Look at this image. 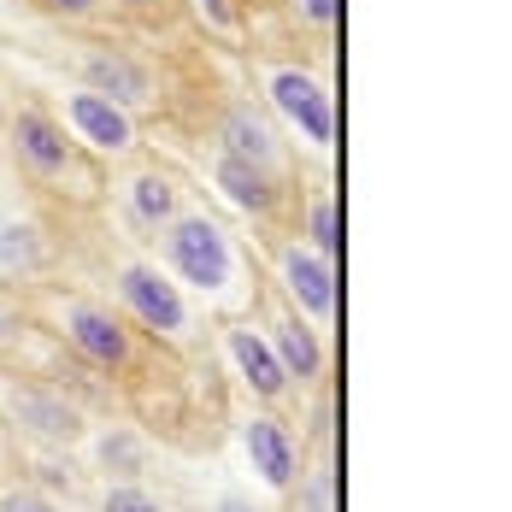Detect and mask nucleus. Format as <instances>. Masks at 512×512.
Instances as JSON below:
<instances>
[{
	"label": "nucleus",
	"instance_id": "f3484780",
	"mask_svg": "<svg viewBox=\"0 0 512 512\" xmlns=\"http://www.w3.org/2000/svg\"><path fill=\"white\" fill-rule=\"evenodd\" d=\"M295 236H301L307 248H318L324 259L342 254V230H336V195H330V183H318L307 201L295 206Z\"/></svg>",
	"mask_w": 512,
	"mask_h": 512
},
{
	"label": "nucleus",
	"instance_id": "5701e85b",
	"mask_svg": "<svg viewBox=\"0 0 512 512\" xmlns=\"http://www.w3.org/2000/svg\"><path fill=\"white\" fill-rule=\"evenodd\" d=\"M336 12H342L336 0H289V18H295L301 30H312L324 48H330V36H336Z\"/></svg>",
	"mask_w": 512,
	"mask_h": 512
},
{
	"label": "nucleus",
	"instance_id": "0eeeda50",
	"mask_svg": "<svg viewBox=\"0 0 512 512\" xmlns=\"http://www.w3.org/2000/svg\"><path fill=\"white\" fill-rule=\"evenodd\" d=\"M106 195L118 206V218L148 242L159 224H171L183 206L195 201V189H189V177L177 171V165H165V159H124V165H112V177H106Z\"/></svg>",
	"mask_w": 512,
	"mask_h": 512
},
{
	"label": "nucleus",
	"instance_id": "dca6fc26",
	"mask_svg": "<svg viewBox=\"0 0 512 512\" xmlns=\"http://www.w3.org/2000/svg\"><path fill=\"white\" fill-rule=\"evenodd\" d=\"M59 242L36 206H0V283H36L48 277Z\"/></svg>",
	"mask_w": 512,
	"mask_h": 512
},
{
	"label": "nucleus",
	"instance_id": "f03ea898",
	"mask_svg": "<svg viewBox=\"0 0 512 512\" xmlns=\"http://www.w3.org/2000/svg\"><path fill=\"white\" fill-rule=\"evenodd\" d=\"M0 142H6L12 171L36 195H53V201H65V206H95L106 195V165L89 159L71 142V130L59 124V112L48 101H36V95L6 101V112H0Z\"/></svg>",
	"mask_w": 512,
	"mask_h": 512
},
{
	"label": "nucleus",
	"instance_id": "6ab92c4d",
	"mask_svg": "<svg viewBox=\"0 0 512 512\" xmlns=\"http://www.w3.org/2000/svg\"><path fill=\"white\" fill-rule=\"evenodd\" d=\"M289 501H295V512H336V471H330V454L318 465H301Z\"/></svg>",
	"mask_w": 512,
	"mask_h": 512
},
{
	"label": "nucleus",
	"instance_id": "6e6552de",
	"mask_svg": "<svg viewBox=\"0 0 512 512\" xmlns=\"http://www.w3.org/2000/svg\"><path fill=\"white\" fill-rule=\"evenodd\" d=\"M265 271H271V295L283 307H295L324 336L336 330V259H324L289 230V236L265 242Z\"/></svg>",
	"mask_w": 512,
	"mask_h": 512
},
{
	"label": "nucleus",
	"instance_id": "20e7f679",
	"mask_svg": "<svg viewBox=\"0 0 512 512\" xmlns=\"http://www.w3.org/2000/svg\"><path fill=\"white\" fill-rule=\"evenodd\" d=\"M42 318L48 330L95 371H112V377H130L142 371V336L130 330V318L112 307V301H95V295H77V289H42Z\"/></svg>",
	"mask_w": 512,
	"mask_h": 512
},
{
	"label": "nucleus",
	"instance_id": "ddd939ff",
	"mask_svg": "<svg viewBox=\"0 0 512 512\" xmlns=\"http://www.w3.org/2000/svg\"><path fill=\"white\" fill-rule=\"evenodd\" d=\"M206 183H212V195L224 206H236L242 218H254V224H277L283 212H289V183L283 177H271V171H259V165H248V159L224 154V148H212L206 154Z\"/></svg>",
	"mask_w": 512,
	"mask_h": 512
},
{
	"label": "nucleus",
	"instance_id": "a211bd4d",
	"mask_svg": "<svg viewBox=\"0 0 512 512\" xmlns=\"http://www.w3.org/2000/svg\"><path fill=\"white\" fill-rule=\"evenodd\" d=\"M95 465L106 471V483H130V477H142V465H148V442L130 430V424H112L95 436Z\"/></svg>",
	"mask_w": 512,
	"mask_h": 512
},
{
	"label": "nucleus",
	"instance_id": "4468645a",
	"mask_svg": "<svg viewBox=\"0 0 512 512\" xmlns=\"http://www.w3.org/2000/svg\"><path fill=\"white\" fill-rule=\"evenodd\" d=\"M218 330H224V359L236 365L242 389L254 395L259 407H283L295 389H289V371H283V359H277V348H271V336H265L259 312L230 318V324H218Z\"/></svg>",
	"mask_w": 512,
	"mask_h": 512
},
{
	"label": "nucleus",
	"instance_id": "2eb2a0df",
	"mask_svg": "<svg viewBox=\"0 0 512 512\" xmlns=\"http://www.w3.org/2000/svg\"><path fill=\"white\" fill-rule=\"evenodd\" d=\"M242 454H248L259 483L289 501V489H295V477H301V465H307V442L289 430V418H277L271 407L248 412V418H242Z\"/></svg>",
	"mask_w": 512,
	"mask_h": 512
},
{
	"label": "nucleus",
	"instance_id": "39448f33",
	"mask_svg": "<svg viewBox=\"0 0 512 512\" xmlns=\"http://www.w3.org/2000/svg\"><path fill=\"white\" fill-rule=\"evenodd\" d=\"M259 95L265 112L277 118L283 136H295V148L312 159H330L336 148V101L324 71H312L307 59H259Z\"/></svg>",
	"mask_w": 512,
	"mask_h": 512
},
{
	"label": "nucleus",
	"instance_id": "f8f14e48",
	"mask_svg": "<svg viewBox=\"0 0 512 512\" xmlns=\"http://www.w3.org/2000/svg\"><path fill=\"white\" fill-rule=\"evenodd\" d=\"M259 324H265V336H271V348L283 359V371H289V389L295 395H307V389H324V371H330V342H324V330L307 324L295 307H283L271 289L259 295Z\"/></svg>",
	"mask_w": 512,
	"mask_h": 512
},
{
	"label": "nucleus",
	"instance_id": "9b49d317",
	"mask_svg": "<svg viewBox=\"0 0 512 512\" xmlns=\"http://www.w3.org/2000/svg\"><path fill=\"white\" fill-rule=\"evenodd\" d=\"M212 148H224V154L248 159L259 171H271V177H283V183H295V154H289V136L277 130V118L265 112L259 101H230L218 112V124H212Z\"/></svg>",
	"mask_w": 512,
	"mask_h": 512
},
{
	"label": "nucleus",
	"instance_id": "393cba45",
	"mask_svg": "<svg viewBox=\"0 0 512 512\" xmlns=\"http://www.w3.org/2000/svg\"><path fill=\"white\" fill-rule=\"evenodd\" d=\"M0 512H59V507H53L36 483H18L12 477V483H0Z\"/></svg>",
	"mask_w": 512,
	"mask_h": 512
},
{
	"label": "nucleus",
	"instance_id": "b1692460",
	"mask_svg": "<svg viewBox=\"0 0 512 512\" xmlns=\"http://www.w3.org/2000/svg\"><path fill=\"white\" fill-rule=\"evenodd\" d=\"M30 6L59 18V24H101V18H112L106 0H30Z\"/></svg>",
	"mask_w": 512,
	"mask_h": 512
},
{
	"label": "nucleus",
	"instance_id": "9d476101",
	"mask_svg": "<svg viewBox=\"0 0 512 512\" xmlns=\"http://www.w3.org/2000/svg\"><path fill=\"white\" fill-rule=\"evenodd\" d=\"M0 412L12 430H24L42 448H83L89 442L83 407L53 383H0Z\"/></svg>",
	"mask_w": 512,
	"mask_h": 512
},
{
	"label": "nucleus",
	"instance_id": "7ed1b4c3",
	"mask_svg": "<svg viewBox=\"0 0 512 512\" xmlns=\"http://www.w3.org/2000/svg\"><path fill=\"white\" fill-rule=\"evenodd\" d=\"M112 301L130 318V330L159 354H206V312L183 295V283L154 254H112L106 259Z\"/></svg>",
	"mask_w": 512,
	"mask_h": 512
},
{
	"label": "nucleus",
	"instance_id": "4be33fe9",
	"mask_svg": "<svg viewBox=\"0 0 512 512\" xmlns=\"http://www.w3.org/2000/svg\"><path fill=\"white\" fill-rule=\"evenodd\" d=\"M106 12L112 18H136V24H177V12H183V0H106Z\"/></svg>",
	"mask_w": 512,
	"mask_h": 512
},
{
	"label": "nucleus",
	"instance_id": "f257e3e1",
	"mask_svg": "<svg viewBox=\"0 0 512 512\" xmlns=\"http://www.w3.org/2000/svg\"><path fill=\"white\" fill-rule=\"evenodd\" d=\"M148 254L183 283V295H189L212 324H230V318L259 312L265 277H259V265L248 259L242 236H236L206 201H189L171 224H159L154 236H148Z\"/></svg>",
	"mask_w": 512,
	"mask_h": 512
},
{
	"label": "nucleus",
	"instance_id": "a878e982",
	"mask_svg": "<svg viewBox=\"0 0 512 512\" xmlns=\"http://www.w3.org/2000/svg\"><path fill=\"white\" fill-rule=\"evenodd\" d=\"M212 512H271V507H254L248 495H236V489H224V495L212 501Z\"/></svg>",
	"mask_w": 512,
	"mask_h": 512
},
{
	"label": "nucleus",
	"instance_id": "412c9836",
	"mask_svg": "<svg viewBox=\"0 0 512 512\" xmlns=\"http://www.w3.org/2000/svg\"><path fill=\"white\" fill-rule=\"evenodd\" d=\"M189 6H195V18H201L206 36H224V42H236L242 24H248V12H242L236 0H189Z\"/></svg>",
	"mask_w": 512,
	"mask_h": 512
},
{
	"label": "nucleus",
	"instance_id": "423d86ee",
	"mask_svg": "<svg viewBox=\"0 0 512 512\" xmlns=\"http://www.w3.org/2000/svg\"><path fill=\"white\" fill-rule=\"evenodd\" d=\"M65 65H71V83L95 89L106 101L130 106L136 118H154L165 112V77L154 71V59H142L124 42H71L65 48Z\"/></svg>",
	"mask_w": 512,
	"mask_h": 512
},
{
	"label": "nucleus",
	"instance_id": "1a4fd4ad",
	"mask_svg": "<svg viewBox=\"0 0 512 512\" xmlns=\"http://www.w3.org/2000/svg\"><path fill=\"white\" fill-rule=\"evenodd\" d=\"M53 112H59V124L71 130V142L89 159H101V165H124V159L142 154V118H136L130 106L83 89V83H65V89L53 95Z\"/></svg>",
	"mask_w": 512,
	"mask_h": 512
},
{
	"label": "nucleus",
	"instance_id": "aec40b11",
	"mask_svg": "<svg viewBox=\"0 0 512 512\" xmlns=\"http://www.w3.org/2000/svg\"><path fill=\"white\" fill-rule=\"evenodd\" d=\"M95 512H171V501H159L154 489H142V483L130 477V483H106Z\"/></svg>",
	"mask_w": 512,
	"mask_h": 512
}]
</instances>
